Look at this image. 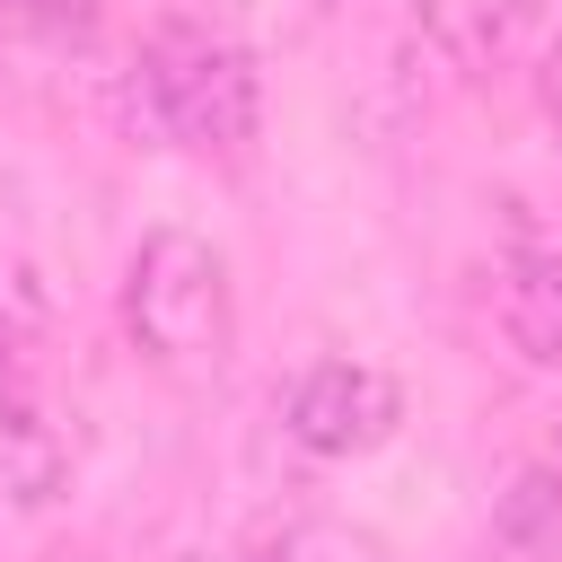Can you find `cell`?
<instances>
[{
	"mask_svg": "<svg viewBox=\"0 0 562 562\" xmlns=\"http://www.w3.org/2000/svg\"><path fill=\"white\" fill-rule=\"evenodd\" d=\"M123 325L140 342L149 369L202 386L220 378L228 342H237V290H228V255L193 228H149L123 263Z\"/></svg>",
	"mask_w": 562,
	"mask_h": 562,
	"instance_id": "6da1fadb",
	"label": "cell"
},
{
	"mask_svg": "<svg viewBox=\"0 0 562 562\" xmlns=\"http://www.w3.org/2000/svg\"><path fill=\"white\" fill-rule=\"evenodd\" d=\"M123 114L158 149H246L255 140V70L211 26H158L123 79Z\"/></svg>",
	"mask_w": 562,
	"mask_h": 562,
	"instance_id": "7a4b0ae2",
	"label": "cell"
},
{
	"mask_svg": "<svg viewBox=\"0 0 562 562\" xmlns=\"http://www.w3.org/2000/svg\"><path fill=\"white\" fill-rule=\"evenodd\" d=\"M0 439L18 448V465H26V483H44V413H35V386H26V360H18V342H9V325H0Z\"/></svg>",
	"mask_w": 562,
	"mask_h": 562,
	"instance_id": "52a82bcc",
	"label": "cell"
},
{
	"mask_svg": "<svg viewBox=\"0 0 562 562\" xmlns=\"http://www.w3.org/2000/svg\"><path fill=\"white\" fill-rule=\"evenodd\" d=\"M527 88H536V114H544V123L562 132V35H544V53H536Z\"/></svg>",
	"mask_w": 562,
	"mask_h": 562,
	"instance_id": "30bf717a",
	"label": "cell"
},
{
	"mask_svg": "<svg viewBox=\"0 0 562 562\" xmlns=\"http://www.w3.org/2000/svg\"><path fill=\"white\" fill-rule=\"evenodd\" d=\"M492 325L527 369H562V246L509 255L492 290Z\"/></svg>",
	"mask_w": 562,
	"mask_h": 562,
	"instance_id": "277c9868",
	"label": "cell"
},
{
	"mask_svg": "<svg viewBox=\"0 0 562 562\" xmlns=\"http://www.w3.org/2000/svg\"><path fill=\"white\" fill-rule=\"evenodd\" d=\"M88 0H0V35H79Z\"/></svg>",
	"mask_w": 562,
	"mask_h": 562,
	"instance_id": "9c48e42d",
	"label": "cell"
},
{
	"mask_svg": "<svg viewBox=\"0 0 562 562\" xmlns=\"http://www.w3.org/2000/svg\"><path fill=\"white\" fill-rule=\"evenodd\" d=\"M492 527H501V544H518V553L562 544V430H553V439L509 474V492H501Z\"/></svg>",
	"mask_w": 562,
	"mask_h": 562,
	"instance_id": "5b68a950",
	"label": "cell"
},
{
	"mask_svg": "<svg viewBox=\"0 0 562 562\" xmlns=\"http://www.w3.org/2000/svg\"><path fill=\"white\" fill-rule=\"evenodd\" d=\"M553 246H562V237H553Z\"/></svg>",
	"mask_w": 562,
	"mask_h": 562,
	"instance_id": "8fae6325",
	"label": "cell"
},
{
	"mask_svg": "<svg viewBox=\"0 0 562 562\" xmlns=\"http://www.w3.org/2000/svg\"><path fill=\"white\" fill-rule=\"evenodd\" d=\"M255 562H386V544L378 536H360V527H290L272 553H255Z\"/></svg>",
	"mask_w": 562,
	"mask_h": 562,
	"instance_id": "ba28073f",
	"label": "cell"
},
{
	"mask_svg": "<svg viewBox=\"0 0 562 562\" xmlns=\"http://www.w3.org/2000/svg\"><path fill=\"white\" fill-rule=\"evenodd\" d=\"M527 18H536V0H430V26L448 35L457 61H492V53H509Z\"/></svg>",
	"mask_w": 562,
	"mask_h": 562,
	"instance_id": "8992f818",
	"label": "cell"
},
{
	"mask_svg": "<svg viewBox=\"0 0 562 562\" xmlns=\"http://www.w3.org/2000/svg\"><path fill=\"white\" fill-rule=\"evenodd\" d=\"M395 422H404V395L369 360H316L281 395V430L307 457H369L378 439H395Z\"/></svg>",
	"mask_w": 562,
	"mask_h": 562,
	"instance_id": "3957f363",
	"label": "cell"
}]
</instances>
